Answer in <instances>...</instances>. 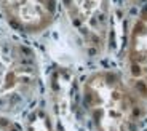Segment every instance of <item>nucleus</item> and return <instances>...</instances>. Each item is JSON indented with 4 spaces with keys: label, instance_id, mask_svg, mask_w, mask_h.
<instances>
[{
    "label": "nucleus",
    "instance_id": "nucleus-1",
    "mask_svg": "<svg viewBox=\"0 0 147 131\" xmlns=\"http://www.w3.org/2000/svg\"><path fill=\"white\" fill-rule=\"evenodd\" d=\"M83 112L93 131H141L147 104L125 77L110 69L93 70L80 86Z\"/></svg>",
    "mask_w": 147,
    "mask_h": 131
},
{
    "label": "nucleus",
    "instance_id": "nucleus-2",
    "mask_svg": "<svg viewBox=\"0 0 147 131\" xmlns=\"http://www.w3.org/2000/svg\"><path fill=\"white\" fill-rule=\"evenodd\" d=\"M38 91L40 66L34 50L15 38H0V113L30 109Z\"/></svg>",
    "mask_w": 147,
    "mask_h": 131
},
{
    "label": "nucleus",
    "instance_id": "nucleus-3",
    "mask_svg": "<svg viewBox=\"0 0 147 131\" xmlns=\"http://www.w3.org/2000/svg\"><path fill=\"white\" fill-rule=\"evenodd\" d=\"M75 40L88 56L107 51L112 32V0H59Z\"/></svg>",
    "mask_w": 147,
    "mask_h": 131
},
{
    "label": "nucleus",
    "instance_id": "nucleus-4",
    "mask_svg": "<svg viewBox=\"0 0 147 131\" xmlns=\"http://www.w3.org/2000/svg\"><path fill=\"white\" fill-rule=\"evenodd\" d=\"M123 69L125 80L147 104V5L141 8L128 30Z\"/></svg>",
    "mask_w": 147,
    "mask_h": 131
},
{
    "label": "nucleus",
    "instance_id": "nucleus-5",
    "mask_svg": "<svg viewBox=\"0 0 147 131\" xmlns=\"http://www.w3.org/2000/svg\"><path fill=\"white\" fill-rule=\"evenodd\" d=\"M59 0H0V10L15 30L38 35L53 26Z\"/></svg>",
    "mask_w": 147,
    "mask_h": 131
},
{
    "label": "nucleus",
    "instance_id": "nucleus-6",
    "mask_svg": "<svg viewBox=\"0 0 147 131\" xmlns=\"http://www.w3.org/2000/svg\"><path fill=\"white\" fill-rule=\"evenodd\" d=\"M24 131H55L51 115L43 107H32L27 113Z\"/></svg>",
    "mask_w": 147,
    "mask_h": 131
},
{
    "label": "nucleus",
    "instance_id": "nucleus-7",
    "mask_svg": "<svg viewBox=\"0 0 147 131\" xmlns=\"http://www.w3.org/2000/svg\"><path fill=\"white\" fill-rule=\"evenodd\" d=\"M0 131H24V128L15 122L10 115L0 113Z\"/></svg>",
    "mask_w": 147,
    "mask_h": 131
},
{
    "label": "nucleus",
    "instance_id": "nucleus-8",
    "mask_svg": "<svg viewBox=\"0 0 147 131\" xmlns=\"http://www.w3.org/2000/svg\"><path fill=\"white\" fill-rule=\"evenodd\" d=\"M126 3H129V5H138V3H142L144 0H125Z\"/></svg>",
    "mask_w": 147,
    "mask_h": 131
}]
</instances>
